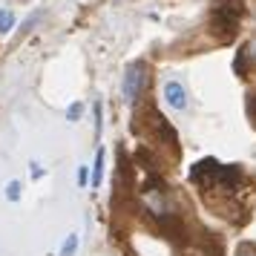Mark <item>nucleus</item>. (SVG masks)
<instances>
[{
  "label": "nucleus",
  "instance_id": "10",
  "mask_svg": "<svg viewBox=\"0 0 256 256\" xmlns=\"http://www.w3.org/2000/svg\"><path fill=\"white\" fill-rule=\"evenodd\" d=\"M239 256H254V254H239Z\"/></svg>",
  "mask_w": 256,
  "mask_h": 256
},
{
  "label": "nucleus",
  "instance_id": "3",
  "mask_svg": "<svg viewBox=\"0 0 256 256\" xmlns=\"http://www.w3.org/2000/svg\"><path fill=\"white\" fill-rule=\"evenodd\" d=\"M75 250H78V233H70L66 242H64V248H60V256H72Z\"/></svg>",
  "mask_w": 256,
  "mask_h": 256
},
{
  "label": "nucleus",
  "instance_id": "9",
  "mask_svg": "<svg viewBox=\"0 0 256 256\" xmlns=\"http://www.w3.org/2000/svg\"><path fill=\"white\" fill-rule=\"evenodd\" d=\"M78 182H81V184H86V167H81V170H78Z\"/></svg>",
  "mask_w": 256,
  "mask_h": 256
},
{
  "label": "nucleus",
  "instance_id": "2",
  "mask_svg": "<svg viewBox=\"0 0 256 256\" xmlns=\"http://www.w3.org/2000/svg\"><path fill=\"white\" fill-rule=\"evenodd\" d=\"M164 104L173 110H184L187 106V92L178 81H164Z\"/></svg>",
  "mask_w": 256,
  "mask_h": 256
},
{
  "label": "nucleus",
  "instance_id": "4",
  "mask_svg": "<svg viewBox=\"0 0 256 256\" xmlns=\"http://www.w3.org/2000/svg\"><path fill=\"white\" fill-rule=\"evenodd\" d=\"M101 173H104V152L98 150V156H95V173H92V184H101Z\"/></svg>",
  "mask_w": 256,
  "mask_h": 256
},
{
  "label": "nucleus",
  "instance_id": "6",
  "mask_svg": "<svg viewBox=\"0 0 256 256\" xmlns=\"http://www.w3.org/2000/svg\"><path fill=\"white\" fill-rule=\"evenodd\" d=\"M6 198H9V202H18V198H20V182H9V187H6Z\"/></svg>",
  "mask_w": 256,
  "mask_h": 256
},
{
  "label": "nucleus",
  "instance_id": "7",
  "mask_svg": "<svg viewBox=\"0 0 256 256\" xmlns=\"http://www.w3.org/2000/svg\"><path fill=\"white\" fill-rule=\"evenodd\" d=\"M81 112H84L81 104H72L70 110H66V118H70V121H75V118H81Z\"/></svg>",
  "mask_w": 256,
  "mask_h": 256
},
{
  "label": "nucleus",
  "instance_id": "5",
  "mask_svg": "<svg viewBox=\"0 0 256 256\" xmlns=\"http://www.w3.org/2000/svg\"><path fill=\"white\" fill-rule=\"evenodd\" d=\"M12 26H14L12 12H9V9H0V32H9Z\"/></svg>",
  "mask_w": 256,
  "mask_h": 256
},
{
  "label": "nucleus",
  "instance_id": "1",
  "mask_svg": "<svg viewBox=\"0 0 256 256\" xmlns=\"http://www.w3.org/2000/svg\"><path fill=\"white\" fill-rule=\"evenodd\" d=\"M141 81H144V64H132L127 72H124V101L132 104L138 98Z\"/></svg>",
  "mask_w": 256,
  "mask_h": 256
},
{
  "label": "nucleus",
  "instance_id": "8",
  "mask_svg": "<svg viewBox=\"0 0 256 256\" xmlns=\"http://www.w3.org/2000/svg\"><path fill=\"white\" fill-rule=\"evenodd\" d=\"M44 176V170H40V164H32V178H40Z\"/></svg>",
  "mask_w": 256,
  "mask_h": 256
}]
</instances>
